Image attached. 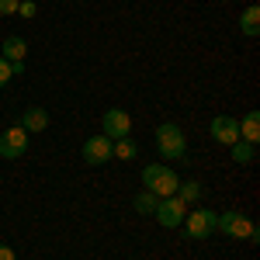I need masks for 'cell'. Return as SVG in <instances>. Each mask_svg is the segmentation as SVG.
I'll return each instance as SVG.
<instances>
[{"mask_svg": "<svg viewBox=\"0 0 260 260\" xmlns=\"http://www.w3.org/2000/svg\"><path fill=\"white\" fill-rule=\"evenodd\" d=\"M177 187H180V177L167 163H149V167H142V191H149V194H156V198H170V194H177Z\"/></svg>", "mask_w": 260, "mask_h": 260, "instance_id": "1", "label": "cell"}, {"mask_svg": "<svg viewBox=\"0 0 260 260\" xmlns=\"http://www.w3.org/2000/svg\"><path fill=\"white\" fill-rule=\"evenodd\" d=\"M215 229H219L222 236H229V240H250V243L260 240V233H257V225L250 222V215H243L236 208L219 212V215H215Z\"/></svg>", "mask_w": 260, "mask_h": 260, "instance_id": "2", "label": "cell"}, {"mask_svg": "<svg viewBox=\"0 0 260 260\" xmlns=\"http://www.w3.org/2000/svg\"><path fill=\"white\" fill-rule=\"evenodd\" d=\"M156 153H160L163 160H184L187 136H184V128H180L177 121H163L160 128H156Z\"/></svg>", "mask_w": 260, "mask_h": 260, "instance_id": "3", "label": "cell"}, {"mask_svg": "<svg viewBox=\"0 0 260 260\" xmlns=\"http://www.w3.org/2000/svg\"><path fill=\"white\" fill-rule=\"evenodd\" d=\"M215 215L219 212H212V208H194V212H187L184 215V233H187V240H208L212 233H215Z\"/></svg>", "mask_w": 260, "mask_h": 260, "instance_id": "4", "label": "cell"}, {"mask_svg": "<svg viewBox=\"0 0 260 260\" xmlns=\"http://www.w3.org/2000/svg\"><path fill=\"white\" fill-rule=\"evenodd\" d=\"M28 153V132L21 125H11L0 132V156L4 160H21Z\"/></svg>", "mask_w": 260, "mask_h": 260, "instance_id": "5", "label": "cell"}, {"mask_svg": "<svg viewBox=\"0 0 260 260\" xmlns=\"http://www.w3.org/2000/svg\"><path fill=\"white\" fill-rule=\"evenodd\" d=\"M101 136H108L111 142L118 139H128V132H132V118H128V111H121V108H108L104 111V118H101Z\"/></svg>", "mask_w": 260, "mask_h": 260, "instance_id": "6", "label": "cell"}, {"mask_svg": "<svg viewBox=\"0 0 260 260\" xmlns=\"http://www.w3.org/2000/svg\"><path fill=\"white\" fill-rule=\"evenodd\" d=\"M156 222H160L163 229H177L180 222H184V215H187V205L177 198V194H170V198H160L156 201Z\"/></svg>", "mask_w": 260, "mask_h": 260, "instance_id": "7", "label": "cell"}, {"mask_svg": "<svg viewBox=\"0 0 260 260\" xmlns=\"http://www.w3.org/2000/svg\"><path fill=\"white\" fill-rule=\"evenodd\" d=\"M115 142L108 139V136H90V139L83 142V163H90V167H101V163L115 160Z\"/></svg>", "mask_w": 260, "mask_h": 260, "instance_id": "8", "label": "cell"}, {"mask_svg": "<svg viewBox=\"0 0 260 260\" xmlns=\"http://www.w3.org/2000/svg\"><path fill=\"white\" fill-rule=\"evenodd\" d=\"M212 139L222 142V146H233V142L240 139V118H233V115H215V118H212Z\"/></svg>", "mask_w": 260, "mask_h": 260, "instance_id": "9", "label": "cell"}, {"mask_svg": "<svg viewBox=\"0 0 260 260\" xmlns=\"http://www.w3.org/2000/svg\"><path fill=\"white\" fill-rule=\"evenodd\" d=\"M21 128H24V132H45V128H49V111H45V108H24Z\"/></svg>", "mask_w": 260, "mask_h": 260, "instance_id": "10", "label": "cell"}, {"mask_svg": "<svg viewBox=\"0 0 260 260\" xmlns=\"http://www.w3.org/2000/svg\"><path fill=\"white\" fill-rule=\"evenodd\" d=\"M240 139L250 142V146H257L260 142V111H246L240 121Z\"/></svg>", "mask_w": 260, "mask_h": 260, "instance_id": "11", "label": "cell"}, {"mask_svg": "<svg viewBox=\"0 0 260 260\" xmlns=\"http://www.w3.org/2000/svg\"><path fill=\"white\" fill-rule=\"evenodd\" d=\"M4 52H0V59L7 62H24V52H28V42L18 39V35H11V39H4V45H0Z\"/></svg>", "mask_w": 260, "mask_h": 260, "instance_id": "12", "label": "cell"}, {"mask_svg": "<svg viewBox=\"0 0 260 260\" xmlns=\"http://www.w3.org/2000/svg\"><path fill=\"white\" fill-rule=\"evenodd\" d=\"M240 31L246 35V39H257L260 35V7L257 4H250V7L240 14Z\"/></svg>", "mask_w": 260, "mask_h": 260, "instance_id": "13", "label": "cell"}, {"mask_svg": "<svg viewBox=\"0 0 260 260\" xmlns=\"http://www.w3.org/2000/svg\"><path fill=\"white\" fill-rule=\"evenodd\" d=\"M233 160L240 163V167H246V163H253V156H257V146H250V142H243V139H236L233 146Z\"/></svg>", "mask_w": 260, "mask_h": 260, "instance_id": "14", "label": "cell"}, {"mask_svg": "<svg viewBox=\"0 0 260 260\" xmlns=\"http://www.w3.org/2000/svg\"><path fill=\"white\" fill-rule=\"evenodd\" d=\"M156 194H149V191H139V194H136V198H132V208H136V212H139V215H153V212H156Z\"/></svg>", "mask_w": 260, "mask_h": 260, "instance_id": "15", "label": "cell"}, {"mask_svg": "<svg viewBox=\"0 0 260 260\" xmlns=\"http://www.w3.org/2000/svg\"><path fill=\"white\" fill-rule=\"evenodd\" d=\"M177 198L184 201V205H194V201L201 198V184L198 180H184V184L177 187Z\"/></svg>", "mask_w": 260, "mask_h": 260, "instance_id": "16", "label": "cell"}, {"mask_svg": "<svg viewBox=\"0 0 260 260\" xmlns=\"http://www.w3.org/2000/svg\"><path fill=\"white\" fill-rule=\"evenodd\" d=\"M111 153H115L118 160H136V153H139V146H136L132 139H118V142H115V149H111Z\"/></svg>", "mask_w": 260, "mask_h": 260, "instance_id": "17", "label": "cell"}, {"mask_svg": "<svg viewBox=\"0 0 260 260\" xmlns=\"http://www.w3.org/2000/svg\"><path fill=\"white\" fill-rule=\"evenodd\" d=\"M11 77H14V73H11V62H7V59H0V90H4V87L11 83Z\"/></svg>", "mask_w": 260, "mask_h": 260, "instance_id": "18", "label": "cell"}, {"mask_svg": "<svg viewBox=\"0 0 260 260\" xmlns=\"http://www.w3.org/2000/svg\"><path fill=\"white\" fill-rule=\"evenodd\" d=\"M35 11H39V7H35L31 0H21V4H18V14H21V18H35Z\"/></svg>", "mask_w": 260, "mask_h": 260, "instance_id": "19", "label": "cell"}, {"mask_svg": "<svg viewBox=\"0 0 260 260\" xmlns=\"http://www.w3.org/2000/svg\"><path fill=\"white\" fill-rule=\"evenodd\" d=\"M21 0H0V14H18Z\"/></svg>", "mask_w": 260, "mask_h": 260, "instance_id": "20", "label": "cell"}, {"mask_svg": "<svg viewBox=\"0 0 260 260\" xmlns=\"http://www.w3.org/2000/svg\"><path fill=\"white\" fill-rule=\"evenodd\" d=\"M0 260H18V253H14L7 243H0Z\"/></svg>", "mask_w": 260, "mask_h": 260, "instance_id": "21", "label": "cell"}]
</instances>
